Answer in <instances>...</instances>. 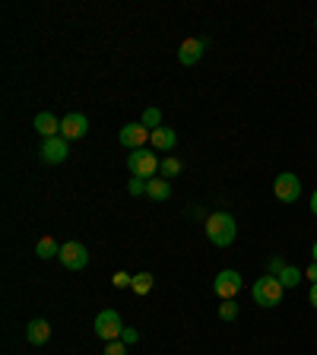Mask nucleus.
I'll return each mask as SVG.
<instances>
[{
    "instance_id": "nucleus-1",
    "label": "nucleus",
    "mask_w": 317,
    "mask_h": 355,
    "mask_svg": "<svg viewBox=\"0 0 317 355\" xmlns=\"http://www.w3.org/2000/svg\"><path fill=\"white\" fill-rule=\"evenodd\" d=\"M235 235H238V222H235L232 213H213L207 216V238L216 244V248H228L235 241Z\"/></svg>"
},
{
    "instance_id": "nucleus-2",
    "label": "nucleus",
    "mask_w": 317,
    "mask_h": 355,
    "mask_svg": "<svg viewBox=\"0 0 317 355\" xmlns=\"http://www.w3.org/2000/svg\"><path fill=\"white\" fill-rule=\"evenodd\" d=\"M283 282L276 279V276H260L257 282H254V289H250V295H254V301H257L260 308H276L279 301H283Z\"/></svg>"
},
{
    "instance_id": "nucleus-3",
    "label": "nucleus",
    "mask_w": 317,
    "mask_h": 355,
    "mask_svg": "<svg viewBox=\"0 0 317 355\" xmlns=\"http://www.w3.org/2000/svg\"><path fill=\"white\" fill-rule=\"evenodd\" d=\"M124 333V323H121V314L115 308H105V311L95 314V336L105 339V343H115Z\"/></svg>"
},
{
    "instance_id": "nucleus-4",
    "label": "nucleus",
    "mask_w": 317,
    "mask_h": 355,
    "mask_svg": "<svg viewBox=\"0 0 317 355\" xmlns=\"http://www.w3.org/2000/svg\"><path fill=\"white\" fill-rule=\"evenodd\" d=\"M158 165H162V162L156 159V152H146V149H134V152L127 156V172L134 174V178H146V181H150L152 174L158 172Z\"/></svg>"
},
{
    "instance_id": "nucleus-5",
    "label": "nucleus",
    "mask_w": 317,
    "mask_h": 355,
    "mask_svg": "<svg viewBox=\"0 0 317 355\" xmlns=\"http://www.w3.org/2000/svg\"><path fill=\"white\" fill-rule=\"evenodd\" d=\"M213 289H216V295L222 298V301H232V298L244 289L242 273H238V270H222L216 276V282H213Z\"/></svg>"
},
{
    "instance_id": "nucleus-6",
    "label": "nucleus",
    "mask_w": 317,
    "mask_h": 355,
    "mask_svg": "<svg viewBox=\"0 0 317 355\" xmlns=\"http://www.w3.org/2000/svg\"><path fill=\"white\" fill-rule=\"evenodd\" d=\"M273 194L279 203H295V200L301 197V181H298V174L292 172H283L279 178L273 181Z\"/></svg>"
},
{
    "instance_id": "nucleus-7",
    "label": "nucleus",
    "mask_w": 317,
    "mask_h": 355,
    "mask_svg": "<svg viewBox=\"0 0 317 355\" xmlns=\"http://www.w3.org/2000/svg\"><path fill=\"white\" fill-rule=\"evenodd\" d=\"M70 152V140H64V137H48V140H42V146H38V156H42V162H48V165H60L64 159H67Z\"/></svg>"
},
{
    "instance_id": "nucleus-8",
    "label": "nucleus",
    "mask_w": 317,
    "mask_h": 355,
    "mask_svg": "<svg viewBox=\"0 0 317 355\" xmlns=\"http://www.w3.org/2000/svg\"><path fill=\"white\" fill-rule=\"evenodd\" d=\"M58 260L67 266V270H83V266L89 264V251H86V244H80V241H67V244H60Z\"/></svg>"
},
{
    "instance_id": "nucleus-9",
    "label": "nucleus",
    "mask_w": 317,
    "mask_h": 355,
    "mask_svg": "<svg viewBox=\"0 0 317 355\" xmlns=\"http://www.w3.org/2000/svg\"><path fill=\"white\" fill-rule=\"evenodd\" d=\"M89 133V117L80 115V111H70L64 121H60V137L64 140H83Z\"/></svg>"
},
{
    "instance_id": "nucleus-10",
    "label": "nucleus",
    "mask_w": 317,
    "mask_h": 355,
    "mask_svg": "<svg viewBox=\"0 0 317 355\" xmlns=\"http://www.w3.org/2000/svg\"><path fill=\"white\" fill-rule=\"evenodd\" d=\"M117 137H121V146L127 149H146V140L152 137V130H146L143 124H124Z\"/></svg>"
},
{
    "instance_id": "nucleus-11",
    "label": "nucleus",
    "mask_w": 317,
    "mask_h": 355,
    "mask_svg": "<svg viewBox=\"0 0 317 355\" xmlns=\"http://www.w3.org/2000/svg\"><path fill=\"white\" fill-rule=\"evenodd\" d=\"M203 48H207V38H187V42H181V48H178V60H181L184 67H193L203 58Z\"/></svg>"
},
{
    "instance_id": "nucleus-12",
    "label": "nucleus",
    "mask_w": 317,
    "mask_h": 355,
    "mask_svg": "<svg viewBox=\"0 0 317 355\" xmlns=\"http://www.w3.org/2000/svg\"><path fill=\"white\" fill-rule=\"evenodd\" d=\"M35 130L42 133L45 140L48 137H60V121L51 111H42V115H35Z\"/></svg>"
},
{
    "instance_id": "nucleus-13",
    "label": "nucleus",
    "mask_w": 317,
    "mask_h": 355,
    "mask_svg": "<svg viewBox=\"0 0 317 355\" xmlns=\"http://www.w3.org/2000/svg\"><path fill=\"white\" fill-rule=\"evenodd\" d=\"M25 339L32 343V346H45L51 339V323L48 321H32L25 327Z\"/></svg>"
},
{
    "instance_id": "nucleus-14",
    "label": "nucleus",
    "mask_w": 317,
    "mask_h": 355,
    "mask_svg": "<svg viewBox=\"0 0 317 355\" xmlns=\"http://www.w3.org/2000/svg\"><path fill=\"white\" fill-rule=\"evenodd\" d=\"M150 143H152V146H156V149H162V152H168V149H175V143H178V133L172 130V127H158V130H152Z\"/></svg>"
},
{
    "instance_id": "nucleus-15",
    "label": "nucleus",
    "mask_w": 317,
    "mask_h": 355,
    "mask_svg": "<svg viewBox=\"0 0 317 355\" xmlns=\"http://www.w3.org/2000/svg\"><path fill=\"white\" fill-rule=\"evenodd\" d=\"M146 197L162 203V200L172 197V184H168L165 178H150V181H146Z\"/></svg>"
},
{
    "instance_id": "nucleus-16",
    "label": "nucleus",
    "mask_w": 317,
    "mask_h": 355,
    "mask_svg": "<svg viewBox=\"0 0 317 355\" xmlns=\"http://www.w3.org/2000/svg\"><path fill=\"white\" fill-rule=\"evenodd\" d=\"M276 279L283 282V289H295V286H298V282L305 279V270H298V266H289V264H285L283 273H279Z\"/></svg>"
},
{
    "instance_id": "nucleus-17",
    "label": "nucleus",
    "mask_w": 317,
    "mask_h": 355,
    "mask_svg": "<svg viewBox=\"0 0 317 355\" xmlns=\"http://www.w3.org/2000/svg\"><path fill=\"white\" fill-rule=\"evenodd\" d=\"M35 254L42 257V260H51V257H60V244L54 238H51V235H45L42 241H38V244H35Z\"/></svg>"
},
{
    "instance_id": "nucleus-18",
    "label": "nucleus",
    "mask_w": 317,
    "mask_h": 355,
    "mask_svg": "<svg viewBox=\"0 0 317 355\" xmlns=\"http://www.w3.org/2000/svg\"><path fill=\"white\" fill-rule=\"evenodd\" d=\"M181 159H175V156H168V159H162V165H158V172H162V178H178L181 174Z\"/></svg>"
},
{
    "instance_id": "nucleus-19",
    "label": "nucleus",
    "mask_w": 317,
    "mask_h": 355,
    "mask_svg": "<svg viewBox=\"0 0 317 355\" xmlns=\"http://www.w3.org/2000/svg\"><path fill=\"white\" fill-rule=\"evenodd\" d=\"M140 124L146 127V130H158V127H162V111H158V108H146Z\"/></svg>"
},
{
    "instance_id": "nucleus-20",
    "label": "nucleus",
    "mask_w": 317,
    "mask_h": 355,
    "mask_svg": "<svg viewBox=\"0 0 317 355\" xmlns=\"http://www.w3.org/2000/svg\"><path fill=\"white\" fill-rule=\"evenodd\" d=\"M130 289H134L137 295H146V292L152 289V276H150V273H137L134 282H130Z\"/></svg>"
},
{
    "instance_id": "nucleus-21",
    "label": "nucleus",
    "mask_w": 317,
    "mask_h": 355,
    "mask_svg": "<svg viewBox=\"0 0 317 355\" xmlns=\"http://www.w3.org/2000/svg\"><path fill=\"white\" fill-rule=\"evenodd\" d=\"M219 317H222V321H235V317H238V301H222V305H219Z\"/></svg>"
},
{
    "instance_id": "nucleus-22",
    "label": "nucleus",
    "mask_w": 317,
    "mask_h": 355,
    "mask_svg": "<svg viewBox=\"0 0 317 355\" xmlns=\"http://www.w3.org/2000/svg\"><path fill=\"white\" fill-rule=\"evenodd\" d=\"M283 266H285V260L279 254H273L267 260V273H270V276H279V273H283Z\"/></svg>"
},
{
    "instance_id": "nucleus-23",
    "label": "nucleus",
    "mask_w": 317,
    "mask_h": 355,
    "mask_svg": "<svg viewBox=\"0 0 317 355\" xmlns=\"http://www.w3.org/2000/svg\"><path fill=\"white\" fill-rule=\"evenodd\" d=\"M127 190H130L134 197H143V194H146V178H130V184H127Z\"/></svg>"
},
{
    "instance_id": "nucleus-24",
    "label": "nucleus",
    "mask_w": 317,
    "mask_h": 355,
    "mask_svg": "<svg viewBox=\"0 0 317 355\" xmlns=\"http://www.w3.org/2000/svg\"><path fill=\"white\" fill-rule=\"evenodd\" d=\"M127 343L124 339H115V343H105V355H127Z\"/></svg>"
},
{
    "instance_id": "nucleus-25",
    "label": "nucleus",
    "mask_w": 317,
    "mask_h": 355,
    "mask_svg": "<svg viewBox=\"0 0 317 355\" xmlns=\"http://www.w3.org/2000/svg\"><path fill=\"white\" fill-rule=\"evenodd\" d=\"M111 282H115L117 289H124V286H130V282H134V276H127V273L121 270V273H115V276H111Z\"/></svg>"
},
{
    "instance_id": "nucleus-26",
    "label": "nucleus",
    "mask_w": 317,
    "mask_h": 355,
    "mask_svg": "<svg viewBox=\"0 0 317 355\" xmlns=\"http://www.w3.org/2000/svg\"><path fill=\"white\" fill-rule=\"evenodd\" d=\"M121 339H124L127 346H134L137 339H140V333H137V330H130V327H124V333H121Z\"/></svg>"
},
{
    "instance_id": "nucleus-27",
    "label": "nucleus",
    "mask_w": 317,
    "mask_h": 355,
    "mask_svg": "<svg viewBox=\"0 0 317 355\" xmlns=\"http://www.w3.org/2000/svg\"><path fill=\"white\" fill-rule=\"evenodd\" d=\"M305 279H311V286L317 282V264H314V260H311V266L305 270Z\"/></svg>"
},
{
    "instance_id": "nucleus-28",
    "label": "nucleus",
    "mask_w": 317,
    "mask_h": 355,
    "mask_svg": "<svg viewBox=\"0 0 317 355\" xmlns=\"http://www.w3.org/2000/svg\"><path fill=\"white\" fill-rule=\"evenodd\" d=\"M308 298H311V305L317 308V282H314V286H311V289H308Z\"/></svg>"
},
{
    "instance_id": "nucleus-29",
    "label": "nucleus",
    "mask_w": 317,
    "mask_h": 355,
    "mask_svg": "<svg viewBox=\"0 0 317 355\" xmlns=\"http://www.w3.org/2000/svg\"><path fill=\"white\" fill-rule=\"evenodd\" d=\"M311 213L317 216V190H314V194H311Z\"/></svg>"
},
{
    "instance_id": "nucleus-30",
    "label": "nucleus",
    "mask_w": 317,
    "mask_h": 355,
    "mask_svg": "<svg viewBox=\"0 0 317 355\" xmlns=\"http://www.w3.org/2000/svg\"><path fill=\"white\" fill-rule=\"evenodd\" d=\"M311 257H314V264H317V241H314V248H311Z\"/></svg>"
},
{
    "instance_id": "nucleus-31",
    "label": "nucleus",
    "mask_w": 317,
    "mask_h": 355,
    "mask_svg": "<svg viewBox=\"0 0 317 355\" xmlns=\"http://www.w3.org/2000/svg\"><path fill=\"white\" fill-rule=\"evenodd\" d=\"M314 29H317V19H314Z\"/></svg>"
}]
</instances>
